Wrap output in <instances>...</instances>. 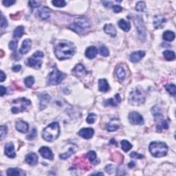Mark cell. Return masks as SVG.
<instances>
[{
	"mask_svg": "<svg viewBox=\"0 0 176 176\" xmlns=\"http://www.w3.org/2000/svg\"><path fill=\"white\" fill-rule=\"evenodd\" d=\"M54 53L59 60H65L70 59L75 53V47L72 43L63 42L56 45Z\"/></svg>",
	"mask_w": 176,
	"mask_h": 176,
	"instance_id": "6da1fadb",
	"label": "cell"
},
{
	"mask_svg": "<svg viewBox=\"0 0 176 176\" xmlns=\"http://www.w3.org/2000/svg\"><path fill=\"white\" fill-rule=\"evenodd\" d=\"M60 134V127L58 123L54 122L43 129L42 137L45 140L52 142L58 138Z\"/></svg>",
	"mask_w": 176,
	"mask_h": 176,
	"instance_id": "7a4b0ae2",
	"label": "cell"
},
{
	"mask_svg": "<svg viewBox=\"0 0 176 176\" xmlns=\"http://www.w3.org/2000/svg\"><path fill=\"white\" fill-rule=\"evenodd\" d=\"M149 151L153 156L162 157L165 156L168 152V147L162 142H152L149 145Z\"/></svg>",
	"mask_w": 176,
	"mask_h": 176,
	"instance_id": "3957f363",
	"label": "cell"
},
{
	"mask_svg": "<svg viewBox=\"0 0 176 176\" xmlns=\"http://www.w3.org/2000/svg\"><path fill=\"white\" fill-rule=\"evenodd\" d=\"M66 74L59 71L56 66L53 67V70L50 73L47 78V84L48 85H56L60 84L65 78Z\"/></svg>",
	"mask_w": 176,
	"mask_h": 176,
	"instance_id": "277c9868",
	"label": "cell"
},
{
	"mask_svg": "<svg viewBox=\"0 0 176 176\" xmlns=\"http://www.w3.org/2000/svg\"><path fill=\"white\" fill-rule=\"evenodd\" d=\"M145 94L140 88H136L130 93L129 101L133 105H140L145 102Z\"/></svg>",
	"mask_w": 176,
	"mask_h": 176,
	"instance_id": "5b68a950",
	"label": "cell"
},
{
	"mask_svg": "<svg viewBox=\"0 0 176 176\" xmlns=\"http://www.w3.org/2000/svg\"><path fill=\"white\" fill-rule=\"evenodd\" d=\"M90 27V23L85 17H79L70 25V29L76 33L82 34L83 32Z\"/></svg>",
	"mask_w": 176,
	"mask_h": 176,
	"instance_id": "8992f818",
	"label": "cell"
},
{
	"mask_svg": "<svg viewBox=\"0 0 176 176\" xmlns=\"http://www.w3.org/2000/svg\"><path fill=\"white\" fill-rule=\"evenodd\" d=\"M13 105H15L13 107L12 112L13 114H18L19 112H23L27 109L28 106L31 104L30 100L26 99V98H20V99H15L13 101Z\"/></svg>",
	"mask_w": 176,
	"mask_h": 176,
	"instance_id": "52a82bcc",
	"label": "cell"
},
{
	"mask_svg": "<svg viewBox=\"0 0 176 176\" xmlns=\"http://www.w3.org/2000/svg\"><path fill=\"white\" fill-rule=\"evenodd\" d=\"M44 54L42 52L37 51L34 53L27 61V64L34 69H39L42 64V59Z\"/></svg>",
	"mask_w": 176,
	"mask_h": 176,
	"instance_id": "ba28073f",
	"label": "cell"
},
{
	"mask_svg": "<svg viewBox=\"0 0 176 176\" xmlns=\"http://www.w3.org/2000/svg\"><path fill=\"white\" fill-rule=\"evenodd\" d=\"M135 26L136 27V30L138 33V36L141 40L145 41L146 39V30L144 26L143 20L138 16H136V17L134 19Z\"/></svg>",
	"mask_w": 176,
	"mask_h": 176,
	"instance_id": "9c48e42d",
	"label": "cell"
},
{
	"mask_svg": "<svg viewBox=\"0 0 176 176\" xmlns=\"http://www.w3.org/2000/svg\"><path fill=\"white\" fill-rule=\"evenodd\" d=\"M129 120L132 125H143L144 118L140 114L132 111L129 114Z\"/></svg>",
	"mask_w": 176,
	"mask_h": 176,
	"instance_id": "30bf717a",
	"label": "cell"
},
{
	"mask_svg": "<svg viewBox=\"0 0 176 176\" xmlns=\"http://www.w3.org/2000/svg\"><path fill=\"white\" fill-rule=\"evenodd\" d=\"M72 72L75 76L79 78H83L86 74H88V72H87L85 68L81 63L78 64L75 66V68L72 70Z\"/></svg>",
	"mask_w": 176,
	"mask_h": 176,
	"instance_id": "8fae6325",
	"label": "cell"
},
{
	"mask_svg": "<svg viewBox=\"0 0 176 176\" xmlns=\"http://www.w3.org/2000/svg\"><path fill=\"white\" fill-rule=\"evenodd\" d=\"M39 97L40 99V109L42 110V109H45L48 105L51 97H50V96L46 92L40 94L39 95Z\"/></svg>",
	"mask_w": 176,
	"mask_h": 176,
	"instance_id": "7c38bea8",
	"label": "cell"
},
{
	"mask_svg": "<svg viewBox=\"0 0 176 176\" xmlns=\"http://www.w3.org/2000/svg\"><path fill=\"white\" fill-rule=\"evenodd\" d=\"M166 19L162 15H155L154 18V26L156 29L163 28Z\"/></svg>",
	"mask_w": 176,
	"mask_h": 176,
	"instance_id": "4fadbf2b",
	"label": "cell"
},
{
	"mask_svg": "<svg viewBox=\"0 0 176 176\" xmlns=\"http://www.w3.org/2000/svg\"><path fill=\"white\" fill-rule=\"evenodd\" d=\"M94 134V130L92 128H83L79 131V135L85 139H90Z\"/></svg>",
	"mask_w": 176,
	"mask_h": 176,
	"instance_id": "5bb4252c",
	"label": "cell"
},
{
	"mask_svg": "<svg viewBox=\"0 0 176 176\" xmlns=\"http://www.w3.org/2000/svg\"><path fill=\"white\" fill-rule=\"evenodd\" d=\"M39 152L41 154V155L43 157H44L45 159L48 160H52L54 157V155L52 154L51 149H50V148L47 147H42L39 149Z\"/></svg>",
	"mask_w": 176,
	"mask_h": 176,
	"instance_id": "9a60e30c",
	"label": "cell"
},
{
	"mask_svg": "<svg viewBox=\"0 0 176 176\" xmlns=\"http://www.w3.org/2000/svg\"><path fill=\"white\" fill-rule=\"evenodd\" d=\"M145 55V52L144 51H137L132 53L129 56V60L132 63H137L140 61Z\"/></svg>",
	"mask_w": 176,
	"mask_h": 176,
	"instance_id": "2e32d148",
	"label": "cell"
},
{
	"mask_svg": "<svg viewBox=\"0 0 176 176\" xmlns=\"http://www.w3.org/2000/svg\"><path fill=\"white\" fill-rule=\"evenodd\" d=\"M121 102V98L120 97L119 94H116L114 96V98L113 99H107L104 101V105L105 106H113L116 107L117 106L118 103H120Z\"/></svg>",
	"mask_w": 176,
	"mask_h": 176,
	"instance_id": "e0dca14e",
	"label": "cell"
},
{
	"mask_svg": "<svg viewBox=\"0 0 176 176\" xmlns=\"http://www.w3.org/2000/svg\"><path fill=\"white\" fill-rule=\"evenodd\" d=\"M16 129H17L18 131L21 132V133L26 134L28 131L29 125L28 123L25 122V121H18V122L16 123Z\"/></svg>",
	"mask_w": 176,
	"mask_h": 176,
	"instance_id": "ac0fdd59",
	"label": "cell"
},
{
	"mask_svg": "<svg viewBox=\"0 0 176 176\" xmlns=\"http://www.w3.org/2000/svg\"><path fill=\"white\" fill-rule=\"evenodd\" d=\"M25 160L30 166H35L38 163V156L35 153H30L26 156Z\"/></svg>",
	"mask_w": 176,
	"mask_h": 176,
	"instance_id": "d6986e66",
	"label": "cell"
},
{
	"mask_svg": "<svg viewBox=\"0 0 176 176\" xmlns=\"http://www.w3.org/2000/svg\"><path fill=\"white\" fill-rule=\"evenodd\" d=\"M5 154L10 158H14L16 156L14 145L13 143H7L5 146Z\"/></svg>",
	"mask_w": 176,
	"mask_h": 176,
	"instance_id": "ffe728a7",
	"label": "cell"
},
{
	"mask_svg": "<svg viewBox=\"0 0 176 176\" xmlns=\"http://www.w3.org/2000/svg\"><path fill=\"white\" fill-rule=\"evenodd\" d=\"M120 127V124L118 120L112 119L106 125V129L108 131H115Z\"/></svg>",
	"mask_w": 176,
	"mask_h": 176,
	"instance_id": "44dd1931",
	"label": "cell"
},
{
	"mask_svg": "<svg viewBox=\"0 0 176 176\" xmlns=\"http://www.w3.org/2000/svg\"><path fill=\"white\" fill-rule=\"evenodd\" d=\"M31 45H32V42L30 39H25L24 42H23L21 48H20V53L22 54L28 53L29 50H30Z\"/></svg>",
	"mask_w": 176,
	"mask_h": 176,
	"instance_id": "7402d4cb",
	"label": "cell"
},
{
	"mask_svg": "<svg viewBox=\"0 0 176 176\" xmlns=\"http://www.w3.org/2000/svg\"><path fill=\"white\" fill-rule=\"evenodd\" d=\"M97 53H98V50L97 48H96L95 46H90L88 48H87L85 51V56L87 57V58L92 59L97 56Z\"/></svg>",
	"mask_w": 176,
	"mask_h": 176,
	"instance_id": "603a6c76",
	"label": "cell"
},
{
	"mask_svg": "<svg viewBox=\"0 0 176 176\" xmlns=\"http://www.w3.org/2000/svg\"><path fill=\"white\" fill-rule=\"evenodd\" d=\"M51 11L48 7H43L39 11V17L43 20H46L50 18Z\"/></svg>",
	"mask_w": 176,
	"mask_h": 176,
	"instance_id": "cb8c5ba5",
	"label": "cell"
},
{
	"mask_svg": "<svg viewBox=\"0 0 176 176\" xmlns=\"http://www.w3.org/2000/svg\"><path fill=\"white\" fill-rule=\"evenodd\" d=\"M103 29L105 33L107 34V35H110L112 37H115L116 36V30L111 24L105 25Z\"/></svg>",
	"mask_w": 176,
	"mask_h": 176,
	"instance_id": "d4e9b609",
	"label": "cell"
},
{
	"mask_svg": "<svg viewBox=\"0 0 176 176\" xmlns=\"http://www.w3.org/2000/svg\"><path fill=\"white\" fill-rule=\"evenodd\" d=\"M109 90V84L106 79L99 80V90L102 92H107Z\"/></svg>",
	"mask_w": 176,
	"mask_h": 176,
	"instance_id": "484cf974",
	"label": "cell"
},
{
	"mask_svg": "<svg viewBox=\"0 0 176 176\" xmlns=\"http://www.w3.org/2000/svg\"><path fill=\"white\" fill-rule=\"evenodd\" d=\"M7 175H26V173L18 168H10L8 169Z\"/></svg>",
	"mask_w": 176,
	"mask_h": 176,
	"instance_id": "4316f807",
	"label": "cell"
},
{
	"mask_svg": "<svg viewBox=\"0 0 176 176\" xmlns=\"http://www.w3.org/2000/svg\"><path fill=\"white\" fill-rule=\"evenodd\" d=\"M118 26L125 32H129L131 29V24L129 22H126L124 19H120L118 22Z\"/></svg>",
	"mask_w": 176,
	"mask_h": 176,
	"instance_id": "83f0119b",
	"label": "cell"
},
{
	"mask_svg": "<svg viewBox=\"0 0 176 176\" xmlns=\"http://www.w3.org/2000/svg\"><path fill=\"white\" fill-rule=\"evenodd\" d=\"M116 75H117L118 79L120 80V81H123L125 79V76H126V72H125V70L123 67L122 66H118L116 69Z\"/></svg>",
	"mask_w": 176,
	"mask_h": 176,
	"instance_id": "f1b7e54d",
	"label": "cell"
},
{
	"mask_svg": "<svg viewBox=\"0 0 176 176\" xmlns=\"http://www.w3.org/2000/svg\"><path fill=\"white\" fill-rule=\"evenodd\" d=\"M24 34V26H18L15 29L14 32H13V38L18 39L22 37Z\"/></svg>",
	"mask_w": 176,
	"mask_h": 176,
	"instance_id": "f546056e",
	"label": "cell"
},
{
	"mask_svg": "<svg viewBox=\"0 0 176 176\" xmlns=\"http://www.w3.org/2000/svg\"><path fill=\"white\" fill-rule=\"evenodd\" d=\"M175 33L172 31L167 30L164 32L163 34V39L164 40L167 41V42H173V41L175 39Z\"/></svg>",
	"mask_w": 176,
	"mask_h": 176,
	"instance_id": "4dcf8cb0",
	"label": "cell"
},
{
	"mask_svg": "<svg viewBox=\"0 0 176 176\" xmlns=\"http://www.w3.org/2000/svg\"><path fill=\"white\" fill-rule=\"evenodd\" d=\"M163 55L166 61H173L175 59V52L171 51V50H165V51H164Z\"/></svg>",
	"mask_w": 176,
	"mask_h": 176,
	"instance_id": "1f68e13d",
	"label": "cell"
},
{
	"mask_svg": "<svg viewBox=\"0 0 176 176\" xmlns=\"http://www.w3.org/2000/svg\"><path fill=\"white\" fill-rule=\"evenodd\" d=\"M121 146H122L123 150L125 152H127L132 148V145L129 141L123 140L121 141Z\"/></svg>",
	"mask_w": 176,
	"mask_h": 176,
	"instance_id": "d6a6232c",
	"label": "cell"
},
{
	"mask_svg": "<svg viewBox=\"0 0 176 176\" xmlns=\"http://www.w3.org/2000/svg\"><path fill=\"white\" fill-rule=\"evenodd\" d=\"M74 151H75L74 149L70 148L68 152L63 153V154H61L59 155V157H60V158L62 159V160L68 159V157H70L71 156V155H72L73 154H74Z\"/></svg>",
	"mask_w": 176,
	"mask_h": 176,
	"instance_id": "836d02e7",
	"label": "cell"
},
{
	"mask_svg": "<svg viewBox=\"0 0 176 176\" xmlns=\"http://www.w3.org/2000/svg\"><path fill=\"white\" fill-rule=\"evenodd\" d=\"M34 83H35V79L33 76H30L24 79V84L27 88H31Z\"/></svg>",
	"mask_w": 176,
	"mask_h": 176,
	"instance_id": "e575fe53",
	"label": "cell"
},
{
	"mask_svg": "<svg viewBox=\"0 0 176 176\" xmlns=\"http://www.w3.org/2000/svg\"><path fill=\"white\" fill-rule=\"evenodd\" d=\"M166 90L167 92L171 94V95L174 96L175 95V93H176V87L174 84H169L167 85L166 86Z\"/></svg>",
	"mask_w": 176,
	"mask_h": 176,
	"instance_id": "d590c367",
	"label": "cell"
},
{
	"mask_svg": "<svg viewBox=\"0 0 176 176\" xmlns=\"http://www.w3.org/2000/svg\"><path fill=\"white\" fill-rule=\"evenodd\" d=\"M145 8H146V5L144 1H138V3L136 4V10L137 11H139V12H143V11H145Z\"/></svg>",
	"mask_w": 176,
	"mask_h": 176,
	"instance_id": "8d00e7d4",
	"label": "cell"
},
{
	"mask_svg": "<svg viewBox=\"0 0 176 176\" xmlns=\"http://www.w3.org/2000/svg\"><path fill=\"white\" fill-rule=\"evenodd\" d=\"M52 4L54 6L59 8H63L66 6V1H63V0H55V1H52Z\"/></svg>",
	"mask_w": 176,
	"mask_h": 176,
	"instance_id": "74e56055",
	"label": "cell"
},
{
	"mask_svg": "<svg viewBox=\"0 0 176 176\" xmlns=\"http://www.w3.org/2000/svg\"><path fill=\"white\" fill-rule=\"evenodd\" d=\"M96 120H97V115L95 114L91 113L89 114L88 118H87V123L88 124H93L95 123Z\"/></svg>",
	"mask_w": 176,
	"mask_h": 176,
	"instance_id": "f35d334b",
	"label": "cell"
},
{
	"mask_svg": "<svg viewBox=\"0 0 176 176\" xmlns=\"http://www.w3.org/2000/svg\"><path fill=\"white\" fill-rule=\"evenodd\" d=\"M100 54H101L102 56H108L109 55V51L107 49V48L105 46V45H102L99 49Z\"/></svg>",
	"mask_w": 176,
	"mask_h": 176,
	"instance_id": "ab89813d",
	"label": "cell"
},
{
	"mask_svg": "<svg viewBox=\"0 0 176 176\" xmlns=\"http://www.w3.org/2000/svg\"><path fill=\"white\" fill-rule=\"evenodd\" d=\"M0 134H1V140H3L4 138V137L6 136V134H7V132H8V128L6 126H4V125H2L0 127Z\"/></svg>",
	"mask_w": 176,
	"mask_h": 176,
	"instance_id": "60d3db41",
	"label": "cell"
},
{
	"mask_svg": "<svg viewBox=\"0 0 176 176\" xmlns=\"http://www.w3.org/2000/svg\"><path fill=\"white\" fill-rule=\"evenodd\" d=\"M87 155H88V159L90 160L91 162L95 161L96 159H97V154H96V152L94 151H90V152H88V154H87Z\"/></svg>",
	"mask_w": 176,
	"mask_h": 176,
	"instance_id": "b9f144b4",
	"label": "cell"
},
{
	"mask_svg": "<svg viewBox=\"0 0 176 176\" xmlns=\"http://www.w3.org/2000/svg\"><path fill=\"white\" fill-rule=\"evenodd\" d=\"M36 136V129L34 128V129L31 130V131L30 132V134L28 135V136H27L26 138H27V139H28V140H33V139H35Z\"/></svg>",
	"mask_w": 176,
	"mask_h": 176,
	"instance_id": "7bdbcfd3",
	"label": "cell"
},
{
	"mask_svg": "<svg viewBox=\"0 0 176 176\" xmlns=\"http://www.w3.org/2000/svg\"><path fill=\"white\" fill-rule=\"evenodd\" d=\"M105 169L106 172L109 173V174H112L114 171H115V167H114L113 164H108V165L105 166Z\"/></svg>",
	"mask_w": 176,
	"mask_h": 176,
	"instance_id": "ee69618b",
	"label": "cell"
},
{
	"mask_svg": "<svg viewBox=\"0 0 176 176\" xmlns=\"http://www.w3.org/2000/svg\"><path fill=\"white\" fill-rule=\"evenodd\" d=\"M8 26V22L5 17H4L3 15H1V28L2 29L6 28Z\"/></svg>",
	"mask_w": 176,
	"mask_h": 176,
	"instance_id": "f6af8a7d",
	"label": "cell"
},
{
	"mask_svg": "<svg viewBox=\"0 0 176 176\" xmlns=\"http://www.w3.org/2000/svg\"><path fill=\"white\" fill-rule=\"evenodd\" d=\"M28 4H29L30 7L32 9H35L36 8H37L40 5V2L36 1H30L28 2Z\"/></svg>",
	"mask_w": 176,
	"mask_h": 176,
	"instance_id": "bcb514c9",
	"label": "cell"
},
{
	"mask_svg": "<svg viewBox=\"0 0 176 176\" xmlns=\"http://www.w3.org/2000/svg\"><path fill=\"white\" fill-rule=\"evenodd\" d=\"M17 43H18L17 41H16V40L10 42V43H9V45H8L9 48L12 50H15L17 48Z\"/></svg>",
	"mask_w": 176,
	"mask_h": 176,
	"instance_id": "7dc6e473",
	"label": "cell"
},
{
	"mask_svg": "<svg viewBox=\"0 0 176 176\" xmlns=\"http://www.w3.org/2000/svg\"><path fill=\"white\" fill-rule=\"evenodd\" d=\"M130 157H132V158L141 159V158H143L144 155L134 151V152H132V153H131V154H130Z\"/></svg>",
	"mask_w": 176,
	"mask_h": 176,
	"instance_id": "c3c4849f",
	"label": "cell"
},
{
	"mask_svg": "<svg viewBox=\"0 0 176 176\" xmlns=\"http://www.w3.org/2000/svg\"><path fill=\"white\" fill-rule=\"evenodd\" d=\"M16 1L15 0H4V1H2V3L6 7H9V6L13 5V4H15Z\"/></svg>",
	"mask_w": 176,
	"mask_h": 176,
	"instance_id": "681fc988",
	"label": "cell"
},
{
	"mask_svg": "<svg viewBox=\"0 0 176 176\" xmlns=\"http://www.w3.org/2000/svg\"><path fill=\"white\" fill-rule=\"evenodd\" d=\"M112 8L114 10V12L116 13H119L120 12H122L123 10V8L119 5H113Z\"/></svg>",
	"mask_w": 176,
	"mask_h": 176,
	"instance_id": "f907efd6",
	"label": "cell"
},
{
	"mask_svg": "<svg viewBox=\"0 0 176 176\" xmlns=\"http://www.w3.org/2000/svg\"><path fill=\"white\" fill-rule=\"evenodd\" d=\"M21 69H22V66L20 65H13L12 68V70L15 72H19V71L21 70Z\"/></svg>",
	"mask_w": 176,
	"mask_h": 176,
	"instance_id": "816d5d0a",
	"label": "cell"
},
{
	"mask_svg": "<svg viewBox=\"0 0 176 176\" xmlns=\"http://www.w3.org/2000/svg\"><path fill=\"white\" fill-rule=\"evenodd\" d=\"M102 4H103V5L107 8H110L111 6H113V4L111 1H102Z\"/></svg>",
	"mask_w": 176,
	"mask_h": 176,
	"instance_id": "f5cc1de1",
	"label": "cell"
},
{
	"mask_svg": "<svg viewBox=\"0 0 176 176\" xmlns=\"http://www.w3.org/2000/svg\"><path fill=\"white\" fill-rule=\"evenodd\" d=\"M0 92H1V96L3 97L4 94H6V92H7V90H6V88H4V86L0 87Z\"/></svg>",
	"mask_w": 176,
	"mask_h": 176,
	"instance_id": "db71d44e",
	"label": "cell"
},
{
	"mask_svg": "<svg viewBox=\"0 0 176 176\" xmlns=\"http://www.w3.org/2000/svg\"><path fill=\"white\" fill-rule=\"evenodd\" d=\"M6 74H4V72H3V71H1V76H0V81L3 82L4 80L6 79Z\"/></svg>",
	"mask_w": 176,
	"mask_h": 176,
	"instance_id": "11a10c76",
	"label": "cell"
},
{
	"mask_svg": "<svg viewBox=\"0 0 176 176\" xmlns=\"http://www.w3.org/2000/svg\"><path fill=\"white\" fill-rule=\"evenodd\" d=\"M135 165H136V163H135L134 161H131L129 164H128V166H129V167L131 168V169L134 168L135 166Z\"/></svg>",
	"mask_w": 176,
	"mask_h": 176,
	"instance_id": "9f6ffc18",
	"label": "cell"
},
{
	"mask_svg": "<svg viewBox=\"0 0 176 176\" xmlns=\"http://www.w3.org/2000/svg\"><path fill=\"white\" fill-rule=\"evenodd\" d=\"M92 175H103V173H93Z\"/></svg>",
	"mask_w": 176,
	"mask_h": 176,
	"instance_id": "6f0895ef",
	"label": "cell"
}]
</instances>
